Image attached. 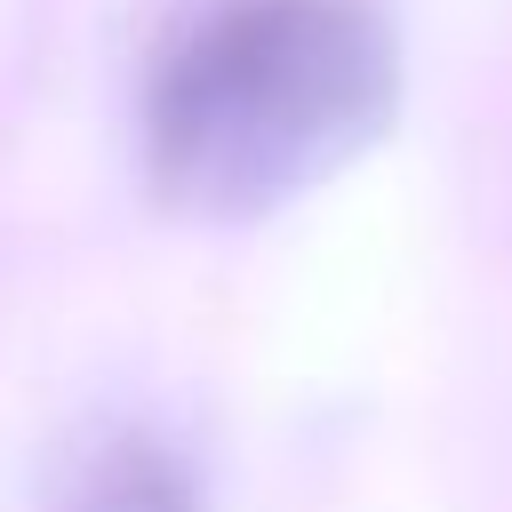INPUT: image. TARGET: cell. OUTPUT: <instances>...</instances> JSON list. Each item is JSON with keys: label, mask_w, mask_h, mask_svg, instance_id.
<instances>
[{"label": "cell", "mask_w": 512, "mask_h": 512, "mask_svg": "<svg viewBox=\"0 0 512 512\" xmlns=\"http://www.w3.org/2000/svg\"><path fill=\"white\" fill-rule=\"evenodd\" d=\"M392 32L368 0H208L144 88L152 184L208 224L264 216L392 120Z\"/></svg>", "instance_id": "obj_1"}, {"label": "cell", "mask_w": 512, "mask_h": 512, "mask_svg": "<svg viewBox=\"0 0 512 512\" xmlns=\"http://www.w3.org/2000/svg\"><path fill=\"white\" fill-rule=\"evenodd\" d=\"M56 512H208V504H200L192 464L160 432L112 424L72 456V472L56 488Z\"/></svg>", "instance_id": "obj_2"}]
</instances>
